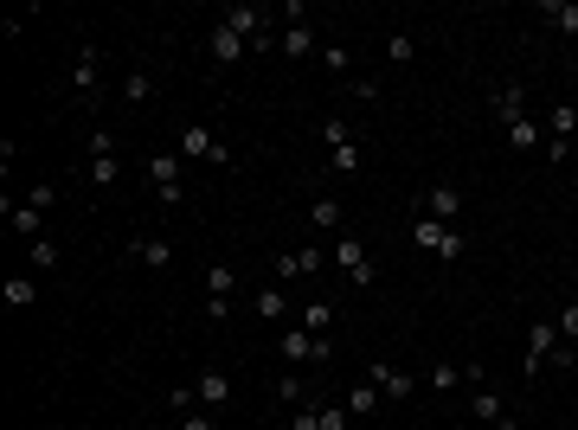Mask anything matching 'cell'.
<instances>
[{"label": "cell", "instance_id": "1", "mask_svg": "<svg viewBox=\"0 0 578 430\" xmlns=\"http://www.w3.org/2000/svg\"><path fill=\"white\" fill-rule=\"evenodd\" d=\"M276 353H283L289 367H328L334 360V340L328 334H309V328H283L276 334Z\"/></svg>", "mask_w": 578, "mask_h": 430}, {"label": "cell", "instance_id": "2", "mask_svg": "<svg viewBox=\"0 0 578 430\" xmlns=\"http://www.w3.org/2000/svg\"><path fill=\"white\" fill-rule=\"evenodd\" d=\"M219 26H232L251 52H270V14L251 7V0H232V7H219Z\"/></svg>", "mask_w": 578, "mask_h": 430}, {"label": "cell", "instance_id": "3", "mask_svg": "<svg viewBox=\"0 0 578 430\" xmlns=\"http://www.w3.org/2000/svg\"><path fill=\"white\" fill-rule=\"evenodd\" d=\"M411 244L430 251V257H444V263H457V257L469 251V238H463L457 225H438V219H424V212H418V225H411Z\"/></svg>", "mask_w": 578, "mask_h": 430}, {"label": "cell", "instance_id": "4", "mask_svg": "<svg viewBox=\"0 0 578 430\" xmlns=\"http://www.w3.org/2000/svg\"><path fill=\"white\" fill-rule=\"evenodd\" d=\"M334 263L347 270L353 290H373V257H367V244H360L353 232H341V238H334Z\"/></svg>", "mask_w": 578, "mask_h": 430}, {"label": "cell", "instance_id": "5", "mask_svg": "<svg viewBox=\"0 0 578 430\" xmlns=\"http://www.w3.org/2000/svg\"><path fill=\"white\" fill-rule=\"evenodd\" d=\"M232 290H238V270L232 263H212L206 270V315L226 328V315H232Z\"/></svg>", "mask_w": 578, "mask_h": 430}, {"label": "cell", "instance_id": "6", "mask_svg": "<svg viewBox=\"0 0 578 430\" xmlns=\"http://www.w3.org/2000/svg\"><path fill=\"white\" fill-rule=\"evenodd\" d=\"M149 180H155V199L161 205H180L187 186H180V155H149Z\"/></svg>", "mask_w": 578, "mask_h": 430}, {"label": "cell", "instance_id": "7", "mask_svg": "<svg viewBox=\"0 0 578 430\" xmlns=\"http://www.w3.org/2000/svg\"><path fill=\"white\" fill-rule=\"evenodd\" d=\"M553 353H559V321H534L527 328V379L553 360Z\"/></svg>", "mask_w": 578, "mask_h": 430}, {"label": "cell", "instance_id": "8", "mask_svg": "<svg viewBox=\"0 0 578 430\" xmlns=\"http://www.w3.org/2000/svg\"><path fill=\"white\" fill-rule=\"evenodd\" d=\"M457 212H463V193H457V180H438L424 193V219H438V225H457Z\"/></svg>", "mask_w": 578, "mask_h": 430}, {"label": "cell", "instance_id": "9", "mask_svg": "<svg viewBox=\"0 0 578 430\" xmlns=\"http://www.w3.org/2000/svg\"><path fill=\"white\" fill-rule=\"evenodd\" d=\"M212 148H219V135L206 122H180V161H206L212 167Z\"/></svg>", "mask_w": 578, "mask_h": 430}, {"label": "cell", "instance_id": "10", "mask_svg": "<svg viewBox=\"0 0 578 430\" xmlns=\"http://www.w3.org/2000/svg\"><path fill=\"white\" fill-rule=\"evenodd\" d=\"M367 379L380 386V398H411V392H418V379H411V373H399L392 360H373V367H367Z\"/></svg>", "mask_w": 578, "mask_h": 430}, {"label": "cell", "instance_id": "11", "mask_svg": "<svg viewBox=\"0 0 578 430\" xmlns=\"http://www.w3.org/2000/svg\"><path fill=\"white\" fill-rule=\"evenodd\" d=\"M71 84H78V97H97V84H103V52L97 45H78V71H71Z\"/></svg>", "mask_w": 578, "mask_h": 430}, {"label": "cell", "instance_id": "12", "mask_svg": "<svg viewBox=\"0 0 578 430\" xmlns=\"http://www.w3.org/2000/svg\"><path fill=\"white\" fill-rule=\"evenodd\" d=\"M7 232H14V238H26V244H39V238H45V212H39V205H14V199H7Z\"/></svg>", "mask_w": 578, "mask_h": 430}, {"label": "cell", "instance_id": "13", "mask_svg": "<svg viewBox=\"0 0 578 430\" xmlns=\"http://www.w3.org/2000/svg\"><path fill=\"white\" fill-rule=\"evenodd\" d=\"M193 392H199V405H206V411H226V405H232V379H226L219 367H206Z\"/></svg>", "mask_w": 578, "mask_h": 430}, {"label": "cell", "instance_id": "14", "mask_svg": "<svg viewBox=\"0 0 578 430\" xmlns=\"http://www.w3.org/2000/svg\"><path fill=\"white\" fill-rule=\"evenodd\" d=\"M553 33H565V39H578V0H540V7H534Z\"/></svg>", "mask_w": 578, "mask_h": 430}, {"label": "cell", "instance_id": "15", "mask_svg": "<svg viewBox=\"0 0 578 430\" xmlns=\"http://www.w3.org/2000/svg\"><path fill=\"white\" fill-rule=\"evenodd\" d=\"M476 417L488 424V430H515V417H508V405H501L488 386H476Z\"/></svg>", "mask_w": 578, "mask_h": 430}, {"label": "cell", "instance_id": "16", "mask_svg": "<svg viewBox=\"0 0 578 430\" xmlns=\"http://www.w3.org/2000/svg\"><path fill=\"white\" fill-rule=\"evenodd\" d=\"M488 97H495V116H501V122H508V129H515V122L527 116V110H521V84H495Z\"/></svg>", "mask_w": 578, "mask_h": 430}, {"label": "cell", "instance_id": "17", "mask_svg": "<svg viewBox=\"0 0 578 430\" xmlns=\"http://www.w3.org/2000/svg\"><path fill=\"white\" fill-rule=\"evenodd\" d=\"M245 52H251V45H245L232 26H212V58H219V64H238Z\"/></svg>", "mask_w": 578, "mask_h": 430}, {"label": "cell", "instance_id": "18", "mask_svg": "<svg viewBox=\"0 0 578 430\" xmlns=\"http://www.w3.org/2000/svg\"><path fill=\"white\" fill-rule=\"evenodd\" d=\"M149 97H155V78H149V71H122V103H129V110H141Z\"/></svg>", "mask_w": 578, "mask_h": 430}, {"label": "cell", "instance_id": "19", "mask_svg": "<svg viewBox=\"0 0 578 430\" xmlns=\"http://www.w3.org/2000/svg\"><path fill=\"white\" fill-rule=\"evenodd\" d=\"M0 302H7V309H33V302H39V282H33V276H7Z\"/></svg>", "mask_w": 578, "mask_h": 430}, {"label": "cell", "instance_id": "20", "mask_svg": "<svg viewBox=\"0 0 578 430\" xmlns=\"http://www.w3.org/2000/svg\"><path fill=\"white\" fill-rule=\"evenodd\" d=\"M380 411V386L373 379H360L353 392H347V417H373Z\"/></svg>", "mask_w": 578, "mask_h": 430}, {"label": "cell", "instance_id": "21", "mask_svg": "<svg viewBox=\"0 0 578 430\" xmlns=\"http://www.w3.org/2000/svg\"><path fill=\"white\" fill-rule=\"evenodd\" d=\"M276 52H283V58H309V52H315V33H309V26H283Z\"/></svg>", "mask_w": 578, "mask_h": 430}, {"label": "cell", "instance_id": "22", "mask_svg": "<svg viewBox=\"0 0 578 430\" xmlns=\"http://www.w3.org/2000/svg\"><path fill=\"white\" fill-rule=\"evenodd\" d=\"M135 257L149 263V270H168V263H174V244H168V238H135Z\"/></svg>", "mask_w": 578, "mask_h": 430}, {"label": "cell", "instance_id": "23", "mask_svg": "<svg viewBox=\"0 0 578 430\" xmlns=\"http://www.w3.org/2000/svg\"><path fill=\"white\" fill-rule=\"evenodd\" d=\"M257 315H264V321H289V296L276 290V282H264V290H257Z\"/></svg>", "mask_w": 578, "mask_h": 430}, {"label": "cell", "instance_id": "24", "mask_svg": "<svg viewBox=\"0 0 578 430\" xmlns=\"http://www.w3.org/2000/svg\"><path fill=\"white\" fill-rule=\"evenodd\" d=\"M116 174H122V161L116 155H91V167H84V180L103 193V186H116Z\"/></svg>", "mask_w": 578, "mask_h": 430}, {"label": "cell", "instance_id": "25", "mask_svg": "<svg viewBox=\"0 0 578 430\" xmlns=\"http://www.w3.org/2000/svg\"><path fill=\"white\" fill-rule=\"evenodd\" d=\"M546 129H553L546 141H572V129H578V110H572V103H553V116H546Z\"/></svg>", "mask_w": 578, "mask_h": 430}, {"label": "cell", "instance_id": "26", "mask_svg": "<svg viewBox=\"0 0 578 430\" xmlns=\"http://www.w3.org/2000/svg\"><path fill=\"white\" fill-rule=\"evenodd\" d=\"M508 141H515V148H521V155H534V148H546V135H540V122H527V116H521V122L508 129Z\"/></svg>", "mask_w": 578, "mask_h": 430}, {"label": "cell", "instance_id": "27", "mask_svg": "<svg viewBox=\"0 0 578 430\" xmlns=\"http://www.w3.org/2000/svg\"><path fill=\"white\" fill-rule=\"evenodd\" d=\"M309 225H322V232H334V225H341V199H334V193H322V199L309 205Z\"/></svg>", "mask_w": 578, "mask_h": 430}, {"label": "cell", "instance_id": "28", "mask_svg": "<svg viewBox=\"0 0 578 430\" xmlns=\"http://www.w3.org/2000/svg\"><path fill=\"white\" fill-rule=\"evenodd\" d=\"M430 392H457L463 386V367H450V360H438V367H430V379H424Z\"/></svg>", "mask_w": 578, "mask_h": 430}, {"label": "cell", "instance_id": "29", "mask_svg": "<svg viewBox=\"0 0 578 430\" xmlns=\"http://www.w3.org/2000/svg\"><path fill=\"white\" fill-rule=\"evenodd\" d=\"M360 161H367V155H360V141H347V148H328V167H334V174H360Z\"/></svg>", "mask_w": 578, "mask_h": 430}, {"label": "cell", "instance_id": "30", "mask_svg": "<svg viewBox=\"0 0 578 430\" xmlns=\"http://www.w3.org/2000/svg\"><path fill=\"white\" fill-rule=\"evenodd\" d=\"M303 328H309V334H328V328H334V302H309V309H303Z\"/></svg>", "mask_w": 578, "mask_h": 430}, {"label": "cell", "instance_id": "31", "mask_svg": "<svg viewBox=\"0 0 578 430\" xmlns=\"http://www.w3.org/2000/svg\"><path fill=\"white\" fill-rule=\"evenodd\" d=\"M386 58H392V64H411V58H418V39H411V33H392V39H386Z\"/></svg>", "mask_w": 578, "mask_h": 430}, {"label": "cell", "instance_id": "32", "mask_svg": "<svg viewBox=\"0 0 578 430\" xmlns=\"http://www.w3.org/2000/svg\"><path fill=\"white\" fill-rule=\"evenodd\" d=\"M33 251V270H58V244L52 238H39V244H26Z\"/></svg>", "mask_w": 578, "mask_h": 430}, {"label": "cell", "instance_id": "33", "mask_svg": "<svg viewBox=\"0 0 578 430\" xmlns=\"http://www.w3.org/2000/svg\"><path fill=\"white\" fill-rule=\"evenodd\" d=\"M553 321H559V340H578V296H572V302H565Z\"/></svg>", "mask_w": 578, "mask_h": 430}, {"label": "cell", "instance_id": "34", "mask_svg": "<svg viewBox=\"0 0 578 430\" xmlns=\"http://www.w3.org/2000/svg\"><path fill=\"white\" fill-rule=\"evenodd\" d=\"M322 141H328V148H347V141H353V129H347V122H334V116H328V122H322Z\"/></svg>", "mask_w": 578, "mask_h": 430}, {"label": "cell", "instance_id": "35", "mask_svg": "<svg viewBox=\"0 0 578 430\" xmlns=\"http://www.w3.org/2000/svg\"><path fill=\"white\" fill-rule=\"evenodd\" d=\"M315 411H322V430H347V424H353L347 405H315Z\"/></svg>", "mask_w": 578, "mask_h": 430}, {"label": "cell", "instance_id": "36", "mask_svg": "<svg viewBox=\"0 0 578 430\" xmlns=\"http://www.w3.org/2000/svg\"><path fill=\"white\" fill-rule=\"evenodd\" d=\"M289 430H322V411H315V405H296V417H289Z\"/></svg>", "mask_w": 578, "mask_h": 430}, {"label": "cell", "instance_id": "37", "mask_svg": "<svg viewBox=\"0 0 578 430\" xmlns=\"http://www.w3.org/2000/svg\"><path fill=\"white\" fill-rule=\"evenodd\" d=\"M180 430H212V411H206V405H193V411H180Z\"/></svg>", "mask_w": 578, "mask_h": 430}, {"label": "cell", "instance_id": "38", "mask_svg": "<svg viewBox=\"0 0 578 430\" xmlns=\"http://www.w3.org/2000/svg\"><path fill=\"white\" fill-rule=\"evenodd\" d=\"M52 199H58V186H52V180H39V186H33V193H26V205H39V212H45V205H52Z\"/></svg>", "mask_w": 578, "mask_h": 430}, {"label": "cell", "instance_id": "39", "mask_svg": "<svg viewBox=\"0 0 578 430\" xmlns=\"http://www.w3.org/2000/svg\"><path fill=\"white\" fill-rule=\"evenodd\" d=\"M91 155H116V135L110 129H91Z\"/></svg>", "mask_w": 578, "mask_h": 430}, {"label": "cell", "instance_id": "40", "mask_svg": "<svg viewBox=\"0 0 578 430\" xmlns=\"http://www.w3.org/2000/svg\"><path fill=\"white\" fill-rule=\"evenodd\" d=\"M276 398L283 405H303V379H276Z\"/></svg>", "mask_w": 578, "mask_h": 430}, {"label": "cell", "instance_id": "41", "mask_svg": "<svg viewBox=\"0 0 578 430\" xmlns=\"http://www.w3.org/2000/svg\"><path fill=\"white\" fill-rule=\"evenodd\" d=\"M322 64L328 71H347V45H322Z\"/></svg>", "mask_w": 578, "mask_h": 430}, {"label": "cell", "instance_id": "42", "mask_svg": "<svg viewBox=\"0 0 578 430\" xmlns=\"http://www.w3.org/2000/svg\"><path fill=\"white\" fill-rule=\"evenodd\" d=\"M296 257H303V276H315V270H322V244H303Z\"/></svg>", "mask_w": 578, "mask_h": 430}]
</instances>
